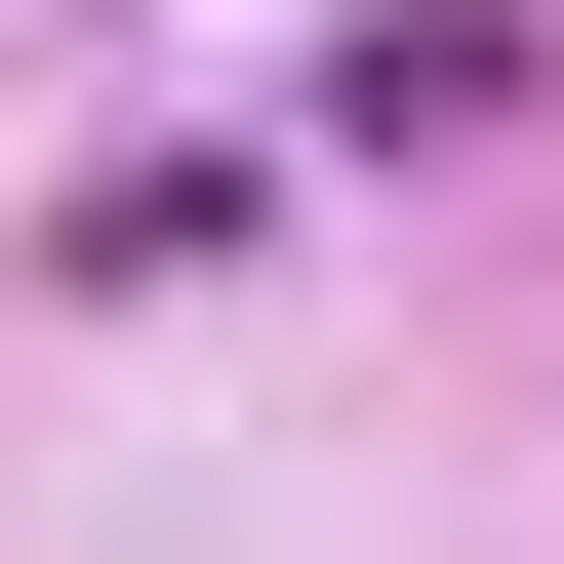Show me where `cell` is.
<instances>
[{
  "mask_svg": "<svg viewBox=\"0 0 564 564\" xmlns=\"http://www.w3.org/2000/svg\"><path fill=\"white\" fill-rule=\"evenodd\" d=\"M484 121H524V0H364L323 41V162H484Z\"/></svg>",
  "mask_w": 564,
  "mask_h": 564,
  "instance_id": "1",
  "label": "cell"
}]
</instances>
